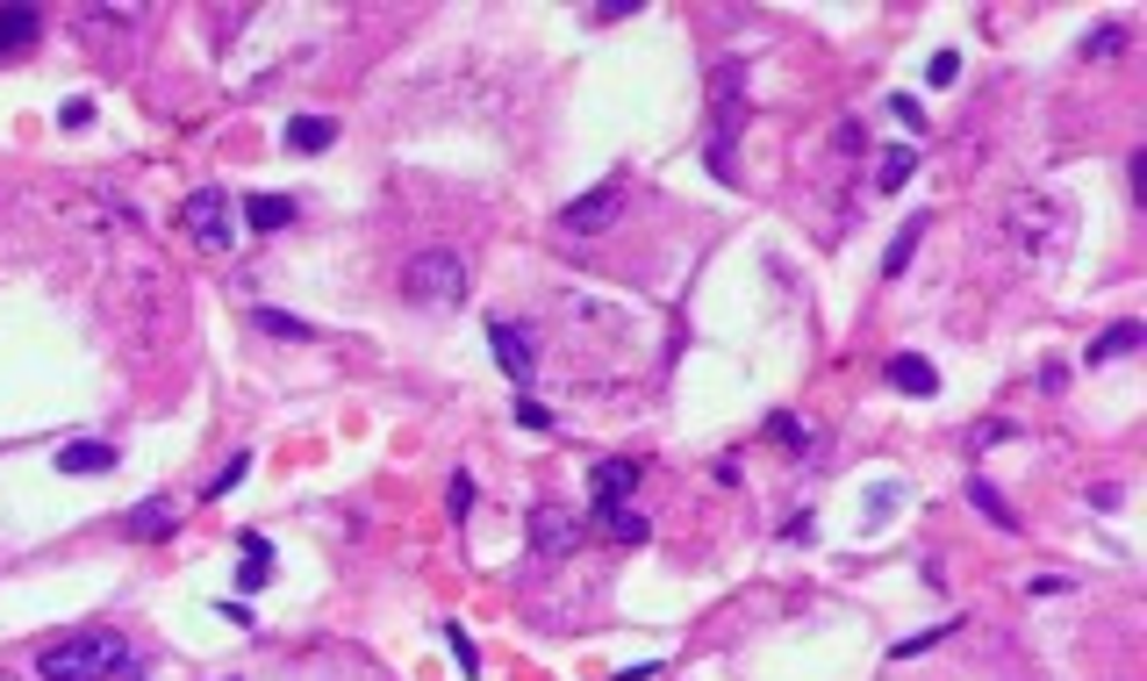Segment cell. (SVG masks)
<instances>
[{
    "label": "cell",
    "instance_id": "6da1fadb",
    "mask_svg": "<svg viewBox=\"0 0 1147 681\" xmlns=\"http://www.w3.org/2000/svg\"><path fill=\"white\" fill-rule=\"evenodd\" d=\"M123 660H130V639H123V631H80V639L43 646L37 681H108Z\"/></svg>",
    "mask_w": 1147,
    "mask_h": 681
},
{
    "label": "cell",
    "instance_id": "7a4b0ae2",
    "mask_svg": "<svg viewBox=\"0 0 1147 681\" xmlns=\"http://www.w3.org/2000/svg\"><path fill=\"white\" fill-rule=\"evenodd\" d=\"M402 295L424 301V309L466 301V259H459V251H416V259L402 266Z\"/></svg>",
    "mask_w": 1147,
    "mask_h": 681
},
{
    "label": "cell",
    "instance_id": "3957f363",
    "mask_svg": "<svg viewBox=\"0 0 1147 681\" xmlns=\"http://www.w3.org/2000/svg\"><path fill=\"white\" fill-rule=\"evenodd\" d=\"M179 230H187L202 251H230L237 245V202L223 187H194L187 202H179Z\"/></svg>",
    "mask_w": 1147,
    "mask_h": 681
},
{
    "label": "cell",
    "instance_id": "277c9868",
    "mask_svg": "<svg viewBox=\"0 0 1147 681\" xmlns=\"http://www.w3.org/2000/svg\"><path fill=\"white\" fill-rule=\"evenodd\" d=\"M617 216H624V179H602V187L574 194V202L560 208V230L567 237H602Z\"/></svg>",
    "mask_w": 1147,
    "mask_h": 681
},
{
    "label": "cell",
    "instance_id": "5b68a950",
    "mask_svg": "<svg viewBox=\"0 0 1147 681\" xmlns=\"http://www.w3.org/2000/svg\"><path fill=\"white\" fill-rule=\"evenodd\" d=\"M581 517H574V509H560V503H538L531 509V545H538V553H546V559H567V553H581Z\"/></svg>",
    "mask_w": 1147,
    "mask_h": 681
},
{
    "label": "cell",
    "instance_id": "8992f818",
    "mask_svg": "<svg viewBox=\"0 0 1147 681\" xmlns=\"http://www.w3.org/2000/svg\"><path fill=\"white\" fill-rule=\"evenodd\" d=\"M488 352H495V367L517 381V395L531 388V373H538V352H531V338H524L517 323H488Z\"/></svg>",
    "mask_w": 1147,
    "mask_h": 681
},
{
    "label": "cell",
    "instance_id": "52a82bcc",
    "mask_svg": "<svg viewBox=\"0 0 1147 681\" xmlns=\"http://www.w3.org/2000/svg\"><path fill=\"white\" fill-rule=\"evenodd\" d=\"M645 466L639 460H596V474H588V503L610 509V503H631V488H639Z\"/></svg>",
    "mask_w": 1147,
    "mask_h": 681
},
{
    "label": "cell",
    "instance_id": "ba28073f",
    "mask_svg": "<svg viewBox=\"0 0 1147 681\" xmlns=\"http://www.w3.org/2000/svg\"><path fill=\"white\" fill-rule=\"evenodd\" d=\"M123 532L137 538V545H158V538H173L179 532V503H165V495H151V503H137L123 517Z\"/></svg>",
    "mask_w": 1147,
    "mask_h": 681
},
{
    "label": "cell",
    "instance_id": "9c48e42d",
    "mask_svg": "<svg viewBox=\"0 0 1147 681\" xmlns=\"http://www.w3.org/2000/svg\"><path fill=\"white\" fill-rule=\"evenodd\" d=\"M58 474H115V445L108 437H72V445H58Z\"/></svg>",
    "mask_w": 1147,
    "mask_h": 681
},
{
    "label": "cell",
    "instance_id": "30bf717a",
    "mask_svg": "<svg viewBox=\"0 0 1147 681\" xmlns=\"http://www.w3.org/2000/svg\"><path fill=\"white\" fill-rule=\"evenodd\" d=\"M882 373H889V388H897V395H940V367H932V359H918V352H897Z\"/></svg>",
    "mask_w": 1147,
    "mask_h": 681
},
{
    "label": "cell",
    "instance_id": "8fae6325",
    "mask_svg": "<svg viewBox=\"0 0 1147 681\" xmlns=\"http://www.w3.org/2000/svg\"><path fill=\"white\" fill-rule=\"evenodd\" d=\"M37 43H43V14L37 8H0V58L37 51Z\"/></svg>",
    "mask_w": 1147,
    "mask_h": 681
},
{
    "label": "cell",
    "instance_id": "7c38bea8",
    "mask_svg": "<svg viewBox=\"0 0 1147 681\" xmlns=\"http://www.w3.org/2000/svg\"><path fill=\"white\" fill-rule=\"evenodd\" d=\"M237 216H245L251 230L273 237V230H287V223H294V202H287V194H245V202H237Z\"/></svg>",
    "mask_w": 1147,
    "mask_h": 681
},
{
    "label": "cell",
    "instance_id": "4fadbf2b",
    "mask_svg": "<svg viewBox=\"0 0 1147 681\" xmlns=\"http://www.w3.org/2000/svg\"><path fill=\"white\" fill-rule=\"evenodd\" d=\"M1140 344H1147V330H1140V323H1112L1105 338L1091 344V367H1105V359H1134Z\"/></svg>",
    "mask_w": 1147,
    "mask_h": 681
},
{
    "label": "cell",
    "instance_id": "5bb4252c",
    "mask_svg": "<svg viewBox=\"0 0 1147 681\" xmlns=\"http://www.w3.org/2000/svg\"><path fill=\"white\" fill-rule=\"evenodd\" d=\"M969 503H975V509H983V517H990V524H998V532H1025V517H1019V509H1011V503H1004V495H998V488H990V481H969Z\"/></svg>",
    "mask_w": 1147,
    "mask_h": 681
},
{
    "label": "cell",
    "instance_id": "9a60e30c",
    "mask_svg": "<svg viewBox=\"0 0 1147 681\" xmlns=\"http://www.w3.org/2000/svg\"><path fill=\"white\" fill-rule=\"evenodd\" d=\"M602 532H610L617 545H645V538H653V524H645L631 503H610V509H602Z\"/></svg>",
    "mask_w": 1147,
    "mask_h": 681
},
{
    "label": "cell",
    "instance_id": "2e32d148",
    "mask_svg": "<svg viewBox=\"0 0 1147 681\" xmlns=\"http://www.w3.org/2000/svg\"><path fill=\"white\" fill-rule=\"evenodd\" d=\"M287 144L294 151H330L338 144V123H330V115H294V123H287Z\"/></svg>",
    "mask_w": 1147,
    "mask_h": 681
},
{
    "label": "cell",
    "instance_id": "e0dca14e",
    "mask_svg": "<svg viewBox=\"0 0 1147 681\" xmlns=\"http://www.w3.org/2000/svg\"><path fill=\"white\" fill-rule=\"evenodd\" d=\"M911 144H889L882 151V158H875V187H882V194H897V187H911Z\"/></svg>",
    "mask_w": 1147,
    "mask_h": 681
},
{
    "label": "cell",
    "instance_id": "ac0fdd59",
    "mask_svg": "<svg viewBox=\"0 0 1147 681\" xmlns=\"http://www.w3.org/2000/svg\"><path fill=\"white\" fill-rule=\"evenodd\" d=\"M251 323L266 330V338H287V344H301V338H316L301 316H287V309H251Z\"/></svg>",
    "mask_w": 1147,
    "mask_h": 681
},
{
    "label": "cell",
    "instance_id": "d6986e66",
    "mask_svg": "<svg viewBox=\"0 0 1147 681\" xmlns=\"http://www.w3.org/2000/svg\"><path fill=\"white\" fill-rule=\"evenodd\" d=\"M918 237H926V216H911V223H903V230H897V245H889V251H882V272H889V280H897V272H903V266H911V251H918Z\"/></svg>",
    "mask_w": 1147,
    "mask_h": 681
},
{
    "label": "cell",
    "instance_id": "ffe728a7",
    "mask_svg": "<svg viewBox=\"0 0 1147 681\" xmlns=\"http://www.w3.org/2000/svg\"><path fill=\"white\" fill-rule=\"evenodd\" d=\"M266 574H273V559H266V538L245 532V567H237V588H266Z\"/></svg>",
    "mask_w": 1147,
    "mask_h": 681
},
{
    "label": "cell",
    "instance_id": "44dd1931",
    "mask_svg": "<svg viewBox=\"0 0 1147 681\" xmlns=\"http://www.w3.org/2000/svg\"><path fill=\"white\" fill-rule=\"evenodd\" d=\"M245 474H251V460H245V452H230V466H223V474L208 481V503H216V495H230V488H237V481H245Z\"/></svg>",
    "mask_w": 1147,
    "mask_h": 681
},
{
    "label": "cell",
    "instance_id": "7402d4cb",
    "mask_svg": "<svg viewBox=\"0 0 1147 681\" xmlns=\"http://www.w3.org/2000/svg\"><path fill=\"white\" fill-rule=\"evenodd\" d=\"M445 646H452V653H459V668H466V674H480V646L466 639L459 625H445Z\"/></svg>",
    "mask_w": 1147,
    "mask_h": 681
},
{
    "label": "cell",
    "instance_id": "603a6c76",
    "mask_svg": "<svg viewBox=\"0 0 1147 681\" xmlns=\"http://www.w3.org/2000/svg\"><path fill=\"white\" fill-rule=\"evenodd\" d=\"M940 639H947V625L918 631V639H897V646H889V660H911V653H926V646H940Z\"/></svg>",
    "mask_w": 1147,
    "mask_h": 681
},
{
    "label": "cell",
    "instance_id": "cb8c5ba5",
    "mask_svg": "<svg viewBox=\"0 0 1147 681\" xmlns=\"http://www.w3.org/2000/svg\"><path fill=\"white\" fill-rule=\"evenodd\" d=\"M1119 43H1126V29H1119V22H1105V29H1097V37H1083V51H1091V58H1112V51H1119Z\"/></svg>",
    "mask_w": 1147,
    "mask_h": 681
},
{
    "label": "cell",
    "instance_id": "d4e9b609",
    "mask_svg": "<svg viewBox=\"0 0 1147 681\" xmlns=\"http://www.w3.org/2000/svg\"><path fill=\"white\" fill-rule=\"evenodd\" d=\"M445 509H452V517H466V509H474V481H466V474H452V488H445Z\"/></svg>",
    "mask_w": 1147,
    "mask_h": 681
},
{
    "label": "cell",
    "instance_id": "484cf974",
    "mask_svg": "<svg viewBox=\"0 0 1147 681\" xmlns=\"http://www.w3.org/2000/svg\"><path fill=\"white\" fill-rule=\"evenodd\" d=\"M926 80H932V86H954V80H961V51H940V58H932V72H926Z\"/></svg>",
    "mask_w": 1147,
    "mask_h": 681
},
{
    "label": "cell",
    "instance_id": "4316f807",
    "mask_svg": "<svg viewBox=\"0 0 1147 681\" xmlns=\"http://www.w3.org/2000/svg\"><path fill=\"white\" fill-rule=\"evenodd\" d=\"M889 115H897V123H903V130H926V109H918V101H911V94H897V101H889Z\"/></svg>",
    "mask_w": 1147,
    "mask_h": 681
},
{
    "label": "cell",
    "instance_id": "83f0119b",
    "mask_svg": "<svg viewBox=\"0 0 1147 681\" xmlns=\"http://www.w3.org/2000/svg\"><path fill=\"white\" fill-rule=\"evenodd\" d=\"M86 123H94V101L72 94V101H65V130H86Z\"/></svg>",
    "mask_w": 1147,
    "mask_h": 681
},
{
    "label": "cell",
    "instance_id": "f1b7e54d",
    "mask_svg": "<svg viewBox=\"0 0 1147 681\" xmlns=\"http://www.w3.org/2000/svg\"><path fill=\"white\" fill-rule=\"evenodd\" d=\"M517 423H524V431H546V423H552V416H546V409H538L531 395H517Z\"/></svg>",
    "mask_w": 1147,
    "mask_h": 681
}]
</instances>
